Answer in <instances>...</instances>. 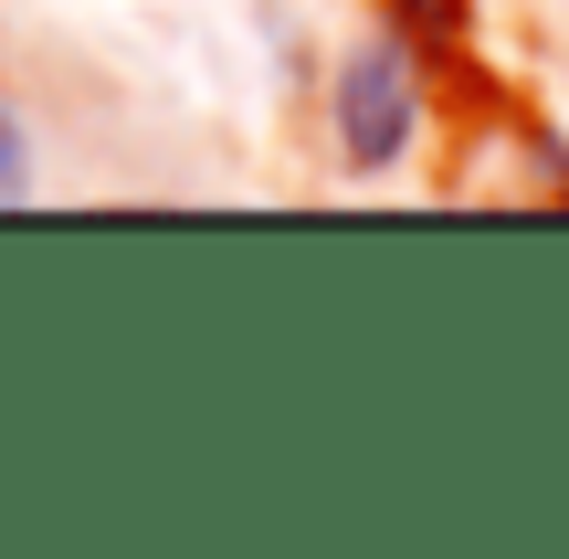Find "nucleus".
<instances>
[{
	"label": "nucleus",
	"mask_w": 569,
	"mask_h": 559,
	"mask_svg": "<svg viewBox=\"0 0 569 559\" xmlns=\"http://www.w3.org/2000/svg\"><path fill=\"white\" fill-rule=\"evenodd\" d=\"M327 127H338V159L348 169H390L411 138H422V53H411V32H369L359 53L338 63Z\"/></svg>",
	"instance_id": "obj_1"
},
{
	"label": "nucleus",
	"mask_w": 569,
	"mask_h": 559,
	"mask_svg": "<svg viewBox=\"0 0 569 559\" xmlns=\"http://www.w3.org/2000/svg\"><path fill=\"white\" fill-rule=\"evenodd\" d=\"M21 180H32V159H21V127H11V117H0V201H11V190H21Z\"/></svg>",
	"instance_id": "obj_2"
}]
</instances>
